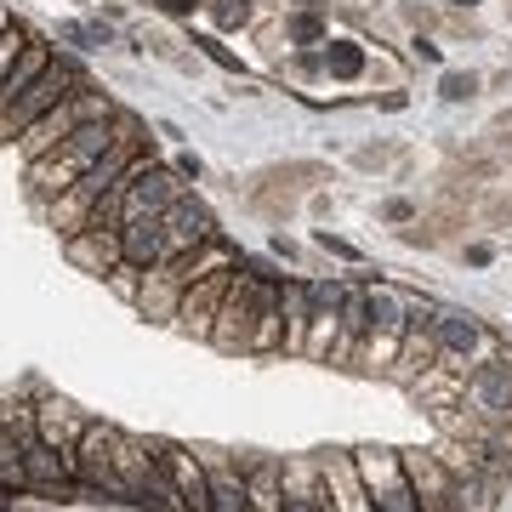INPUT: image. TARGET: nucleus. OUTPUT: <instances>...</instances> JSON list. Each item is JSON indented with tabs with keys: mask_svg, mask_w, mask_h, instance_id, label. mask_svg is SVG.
Instances as JSON below:
<instances>
[{
	"mask_svg": "<svg viewBox=\"0 0 512 512\" xmlns=\"http://www.w3.org/2000/svg\"><path fill=\"white\" fill-rule=\"evenodd\" d=\"M114 114H120V109H114V103H109L103 92H92V86H86V92H74V97H63L57 109H46V114L35 120V126H29V131L18 137L23 165L40 160V154H52V148H63L80 126H92V120H114Z\"/></svg>",
	"mask_w": 512,
	"mask_h": 512,
	"instance_id": "f257e3e1",
	"label": "nucleus"
},
{
	"mask_svg": "<svg viewBox=\"0 0 512 512\" xmlns=\"http://www.w3.org/2000/svg\"><path fill=\"white\" fill-rule=\"evenodd\" d=\"M268 285H274V279H256L245 262L234 268V279H228V296H222V308H217V325H211V336H205L217 353H251L256 313H262V296H268Z\"/></svg>",
	"mask_w": 512,
	"mask_h": 512,
	"instance_id": "f03ea898",
	"label": "nucleus"
},
{
	"mask_svg": "<svg viewBox=\"0 0 512 512\" xmlns=\"http://www.w3.org/2000/svg\"><path fill=\"white\" fill-rule=\"evenodd\" d=\"M74 92H86V74H80V63H69V57H52V69L40 74L35 86L12 103V109L0 114V143H18L23 131L35 126L46 109H57L63 97H74Z\"/></svg>",
	"mask_w": 512,
	"mask_h": 512,
	"instance_id": "7ed1b4c3",
	"label": "nucleus"
},
{
	"mask_svg": "<svg viewBox=\"0 0 512 512\" xmlns=\"http://www.w3.org/2000/svg\"><path fill=\"white\" fill-rule=\"evenodd\" d=\"M404 330H410V296H404L399 285H370V330H365V348H359L353 365L387 370L399 359Z\"/></svg>",
	"mask_w": 512,
	"mask_h": 512,
	"instance_id": "20e7f679",
	"label": "nucleus"
},
{
	"mask_svg": "<svg viewBox=\"0 0 512 512\" xmlns=\"http://www.w3.org/2000/svg\"><path fill=\"white\" fill-rule=\"evenodd\" d=\"M114 450H120V427L86 421V433H80V444H74V484L92 490V495H109V501H126L120 473H114Z\"/></svg>",
	"mask_w": 512,
	"mask_h": 512,
	"instance_id": "39448f33",
	"label": "nucleus"
},
{
	"mask_svg": "<svg viewBox=\"0 0 512 512\" xmlns=\"http://www.w3.org/2000/svg\"><path fill=\"white\" fill-rule=\"evenodd\" d=\"M353 467H359V478H365L376 512H421L399 450H376V444H370V450H353Z\"/></svg>",
	"mask_w": 512,
	"mask_h": 512,
	"instance_id": "423d86ee",
	"label": "nucleus"
},
{
	"mask_svg": "<svg viewBox=\"0 0 512 512\" xmlns=\"http://www.w3.org/2000/svg\"><path fill=\"white\" fill-rule=\"evenodd\" d=\"M461 404L473 410L478 421H507L512 427V353H490V359H478L473 376L461 382Z\"/></svg>",
	"mask_w": 512,
	"mask_h": 512,
	"instance_id": "0eeeda50",
	"label": "nucleus"
},
{
	"mask_svg": "<svg viewBox=\"0 0 512 512\" xmlns=\"http://www.w3.org/2000/svg\"><path fill=\"white\" fill-rule=\"evenodd\" d=\"M433 336H439V365L461 370V376H467V365H478L490 353V330L467 308H433Z\"/></svg>",
	"mask_w": 512,
	"mask_h": 512,
	"instance_id": "6e6552de",
	"label": "nucleus"
},
{
	"mask_svg": "<svg viewBox=\"0 0 512 512\" xmlns=\"http://www.w3.org/2000/svg\"><path fill=\"white\" fill-rule=\"evenodd\" d=\"M148 444H154V456L165 461V473L183 495V512H211V467H205V456H194V450L171 439H148Z\"/></svg>",
	"mask_w": 512,
	"mask_h": 512,
	"instance_id": "1a4fd4ad",
	"label": "nucleus"
},
{
	"mask_svg": "<svg viewBox=\"0 0 512 512\" xmlns=\"http://www.w3.org/2000/svg\"><path fill=\"white\" fill-rule=\"evenodd\" d=\"M342 285H348V279H308L313 325H308V353H302V359H336V336H342Z\"/></svg>",
	"mask_w": 512,
	"mask_h": 512,
	"instance_id": "9d476101",
	"label": "nucleus"
},
{
	"mask_svg": "<svg viewBox=\"0 0 512 512\" xmlns=\"http://www.w3.org/2000/svg\"><path fill=\"white\" fill-rule=\"evenodd\" d=\"M234 268H239V262H234ZM234 268H217V274L194 279V285L183 291V302H177V319H171L183 336H211V325H217V308H222V296H228V279H234Z\"/></svg>",
	"mask_w": 512,
	"mask_h": 512,
	"instance_id": "9b49d317",
	"label": "nucleus"
},
{
	"mask_svg": "<svg viewBox=\"0 0 512 512\" xmlns=\"http://www.w3.org/2000/svg\"><path fill=\"white\" fill-rule=\"evenodd\" d=\"M160 222H165V251L171 256H188V251H200L205 239H217V222H211V211H205L194 194H183ZM171 256H165V262H171Z\"/></svg>",
	"mask_w": 512,
	"mask_h": 512,
	"instance_id": "f8f14e48",
	"label": "nucleus"
},
{
	"mask_svg": "<svg viewBox=\"0 0 512 512\" xmlns=\"http://www.w3.org/2000/svg\"><path fill=\"white\" fill-rule=\"evenodd\" d=\"M63 256H69L74 268H86V274L109 279L120 262H126V251H120V228H80V234L63 239Z\"/></svg>",
	"mask_w": 512,
	"mask_h": 512,
	"instance_id": "ddd939ff",
	"label": "nucleus"
},
{
	"mask_svg": "<svg viewBox=\"0 0 512 512\" xmlns=\"http://www.w3.org/2000/svg\"><path fill=\"white\" fill-rule=\"evenodd\" d=\"M188 279L177 274V262H160V268H148L143 274V291H137V313L154 319V325H171L177 319V302H183Z\"/></svg>",
	"mask_w": 512,
	"mask_h": 512,
	"instance_id": "4468645a",
	"label": "nucleus"
},
{
	"mask_svg": "<svg viewBox=\"0 0 512 512\" xmlns=\"http://www.w3.org/2000/svg\"><path fill=\"white\" fill-rule=\"evenodd\" d=\"M404 473H410V490H416L421 512H450V484H456V473L444 467V456L410 450L404 456Z\"/></svg>",
	"mask_w": 512,
	"mask_h": 512,
	"instance_id": "2eb2a0df",
	"label": "nucleus"
},
{
	"mask_svg": "<svg viewBox=\"0 0 512 512\" xmlns=\"http://www.w3.org/2000/svg\"><path fill=\"white\" fill-rule=\"evenodd\" d=\"M86 421L69 399H35V427H40V444H52V450H63V456H74V444H80V433H86Z\"/></svg>",
	"mask_w": 512,
	"mask_h": 512,
	"instance_id": "dca6fc26",
	"label": "nucleus"
},
{
	"mask_svg": "<svg viewBox=\"0 0 512 512\" xmlns=\"http://www.w3.org/2000/svg\"><path fill=\"white\" fill-rule=\"evenodd\" d=\"M370 330V285H342V336H336V359L330 365H353Z\"/></svg>",
	"mask_w": 512,
	"mask_h": 512,
	"instance_id": "f3484780",
	"label": "nucleus"
},
{
	"mask_svg": "<svg viewBox=\"0 0 512 512\" xmlns=\"http://www.w3.org/2000/svg\"><path fill=\"white\" fill-rule=\"evenodd\" d=\"M279 308H285V353H308V325H313V302H308V279H279Z\"/></svg>",
	"mask_w": 512,
	"mask_h": 512,
	"instance_id": "a211bd4d",
	"label": "nucleus"
},
{
	"mask_svg": "<svg viewBox=\"0 0 512 512\" xmlns=\"http://www.w3.org/2000/svg\"><path fill=\"white\" fill-rule=\"evenodd\" d=\"M120 251H126V262L131 268H160L165 256V222L160 217H143V222H126V228H120Z\"/></svg>",
	"mask_w": 512,
	"mask_h": 512,
	"instance_id": "6ab92c4d",
	"label": "nucleus"
},
{
	"mask_svg": "<svg viewBox=\"0 0 512 512\" xmlns=\"http://www.w3.org/2000/svg\"><path fill=\"white\" fill-rule=\"evenodd\" d=\"M211 467V512H251V495H245V456H205Z\"/></svg>",
	"mask_w": 512,
	"mask_h": 512,
	"instance_id": "aec40b11",
	"label": "nucleus"
},
{
	"mask_svg": "<svg viewBox=\"0 0 512 512\" xmlns=\"http://www.w3.org/2000/svg\"><path fill=\"white\" fill-rule=\"evenodd\" d=\"M325 490H330V501H336V512H376V501H370L353 456H330L325 461Z\"/></svg>",
	"mask_w": 512,
	"mask_h": 512,
	"instance_id": "412c9836",
	"label": "nucleus"
},
{
	"mask_svg": "<svg viewBox=\"0 0 512 512\" xmlns=\"http://www.w3.org/2000/svg\"><path fill=\"white\" fill-rule=\"evenodd\" d=\"M46 69H52V52H46L40 40H29V46L18 52V63L6 69V80H0V114L12 109V103H18V97L29 92V86H35V80H40Z\"/></svg>",
	"mask_w": 512,
	"mask_h": 512,
	"instance_id": "4be33fe9",
	"label": "nucleus"
},
{
	"mask_svg": "<svg viewBox=\"0 0 512 512\" xmlns=\"http://www.w3.org/2000/svg\"><path fill=\"white\" fill-rule=\"evenodd\" d=\"M313 183H330V165L325 160H291V165H268V171H256L251 188H291V194H302V188Z\"/></svg>",
	"mask_w": 512,
	"mask_h": 512,
	"instance_id": "5701e85b",
	"label": "nucleus"
},
{
	"mask_svg": "<svg viewBox=\"0 0 512 512\" xmlns=\"http://www.w3.org/2000/svg\"><path fill=\"white\" fill-rule=\"evenodd\" d=\"M495 495H501V478H490L484 467L478 473H456V484H450V512H495Z\"/></svg>",
	"mask_w": 512,
	"mask_h": 512,
	"instance_id": "b1692460",
	"label": "nucleus"
},
{
	"mask_svg": "<svg viewBox=\"0 0 512 512\" xmlns=\"http://www.w3.org/2000/svg\"><path fill=\"white\" fill-rule=\"evenodd\" d=\"M319 57H325L330 80H359V74H365V46H359V40H325Z\"/></svg>",
	"mask_w": 512,
	"mask_h": 512,
	"instance_id": "393cba45",
	"label": "nucleus"
},
{
	"mask_svg": "<svg viewBox=\"0 0 512 512\" xmlns=\"http://www.w3.org/2000/svg\"><path fill=\"white\" fill-rule=\"evenodd\" d=\"M57 40L74 46V52H103V46H114V29L103 18H80V23H57Z\"/></svg>",
	"mask_w": 512,
	"mask_h": 512,
	"instance_id": "a878e982",
	"label": "nucleus"
},
{
	"mask_svg": "<svg viewBox=\"0 0 512 512\" xmlns=\"http://www.w3.org/2000/svg\"><path fill=\"white\" fill-rule=\"evenodd\" d=\"M0 490H12V495H23L29 490V461H23V444L0 427Z\"/></svg>",
	"mask_w": 512,
	"mask_h": 512,
	"instance_id": "bb28decb",
	"label": "nucleus"
},
{
	"mask_svg": "<svg viewBox=\"0 0 512 512\" xmlns=\"http://www.w3.org/2000/svg\"><path fill=\"white\" fill-rule=\"evenodd\" d=\"M285 40L291 46H325L330 40V23H325V12H285Z\"/></svg>",
	"mask_w": 512,
	"mask_h": 512,
	"instance_id": "cd10ccee",
	"label": "nucleus"
},
{
	"mask_svg": "<svg viewBox=\"0 0 512 512\" xmlns=\"http://www.w3.org/2000/svg\"><path fill=\"white\" fill-rule=\"evenodd\" d=\"M205 18L217 23L222 35H234V29H245L256 18V6L251 0H205Z\"/></svg>",
	"mask_w": 512,
	"mask_h": 512,
	"instance_id": "c85d7f7f",
	"label": "nucleus"
},
{
	"mask_svg": "<svg viewBox=\"0 0 512 512\" xmlns=\"http://www.w3.org/2000/svg\"><path fill=\"white\" fill-rule=\"evenodd\" d=\"M478 92H484V80H478L473 69H444V80H439V97H444V103H473Z\"/></svg>",
	"mask_w": 512,
	"mask_h": 512,
	"instance_id": "c756f323",
	"label": "nucleus"
},
{
	"mask_svg": "<svg viewBox=\"0 0 512 512\" xmlns=\"http://www.w3.org/2000/svg\"><path fill=\"white\" fill-rule=\"evenodd\" d=\"M478 217H484V228H495V234H501V228H512V194H507V188L484 194V200H478Z\"/></svg>",
	"mask_w": 512,
	"mask_h": 512,
	"instance_id": "7c9ffc66",
	"label": "nucleus"
},
{
	"mask_svg": "<svg viewBox=\"0 0 512 512\" xmlns=\"http://www.w3.org/2000/svg\"><path fill=\"white\" fill-rule=\"evenodd\" d=\"M393 160H399V148L393 143H359L353 148V165H359V171H387Z\"/></svg>",
	"mask_w": 512,
	"mask_h": 512,
	"instance_id": "2f4dec72",
	"label": "nucleus"
},
{
	"mask_svg": "<svg viewBox=\"0 0 512 512\" xmlns=\"http://www.w3.org/2000/svg\"><path fill=\"white\" fill-rule=\"evenodd\" d=\"M29 29H23V23H12V29H6V35H0V80H6V69H12V63H18V52L23 46H29Z\"/></svg>",
	"mask_w": 512,
	"mask_h": 512,
	"instance_id": "473e14b6",
	"label": "nucleus"
},
{
	"mask_svg": "<svg viewBox=\"0 0 512 512\" xmlns=\"http://www.w3.org/2000/svg\"><path fill=\"white\" fill-rule=\"evenodd\" d=\"M194 46H200V52H205V57H211V63H217V69H222V74H245V69H239V57H234V52H228V46H222V40H217V35H194Z\"/></svg>",
	"mask_w": 512,
	"mask_h": 512,
	"instance_id": "72a5a7b5",
	"label": "nucleus"
},
{
	"mask_svg": "<svg viewBox=\"0 0 512 512\" xmlns=\"http://www.w3.org/2000/svg\"><path fill=\"white\" fill-rule=\"evenodd\" d=\"M399 239H404V245H416V251H433V245H439V228H433V222H404V228H399Z\"/></svg>",
	"mask_w": 512,
	"mask_h": 512,
	"instance_id": "f704fd0d",
	"label": "nucleus"
},
{
	"mask_svg": "<svg viewBox=\"0 0 512 512\" xmlns=\"http://www.w3.org/2000/svg\"><path fill=\"white\" fill-rule=\"evenodd\" d=\"M313 245H319L325 256H342V262H359V245H348V239H342V234H330V228H319V234H313Z\"/></svg>",
	"mask_w": 512,
	"mask_h": 512,
	"instance_id": "c9c22d12",
	"label": "nucleus"
},
{
	"mask_svg": "<svg viewBox=\"0 0 512 512\" xmlns=\"http://www.w3.org/2000/svg\"><path fill=\"white\" fill-rule=\"evenodd\" d=\"M421 211H416V200H387L382 205V222H393V228H404V222H416Z\"/></svg>",
	"mask_w": 512,
	"mask_h": 512,
	"instance_id": "e433bc0d",
	"label": "nucleus"
},
{
	"mask_svg": "<svg viewBox=\"0 0 512 512\" xmlns=\"http://www.w3.org/2000/svg\"><path fill=\"white\" fill-rule=\"evenodd\" d=\"M165 18H194V12H205V0H154Z\"/></svg>",
	"mask_w": 512,
	"mask_h": 512,
	"instance_id": "4c0bfd02",
	"label": "nucleus"
},
{
	"mask_svg": "<svg viewBox=\"0 0 512 512\" xmlns=\"http://www.w3.org/2000/svg\"><path fill=\"white\" fill-rule=\"evenodd\" d=\"M461 256H467L473 268H490V262H495V245H490V239H473V245H467Z\"/></svg>",
	"mask_w": 512,
	"mask_h": 512,
	"instance_id": "58836bf2",
	"label": "nucleus"
},
{
	"mask_svg": "<svg viewBox=\"0 0 512 512\" xmlns=\"http://www.w3.org/2000/svg\"><path fill=\"white\" fill-rule=\"evenodd\" d=\"M177 171H183L188 183H200V177H205V165H200V154H188V148H183V154H177Z\"/></svg>",
	"mask_w": 512,
	"mask_h": 512,
	"instance_id": "ea45409f",
	"label": "nucleus"
},
{
	"mask_svg": "<svg viewBox=\"0 0 512 512\" xmlns=\"http://www.w3.org/2000/svg\"><path fill=\"white\" fill-rule=\"evenodd\" d=\"M410 52H416L421 63H439V57H444V46H433V40H421V35H416V46H410Z\"/></svg>",
	"mask_w": 512,
	"mask_h": 512,
	"instance_id": "a19ab883",
	"label": "nucleus"
},
{
	"mask_svg": "<svg viewBox=\"0 0 512 512\" xmlns=\"http://www.w3.org/2000/svg\"><path fill=\"white\" fill-rule=\"evenodd\" d=\"M274 256H285V262H302V251H296V245H291V239H285V234L274 239Z\"/></svg>",
	"mask_w": 512,
	"mask_h": 512,
	"instance_id": "79ce46f5",
	"label": "nucleus"
},
{
	"mask_svg": "<svg viewBox=\"0 0 512 512\" xmlns=\"http://www.w3.org/2000/svg\"><path fill=\"white\" fill-rule=\"evenodd\" d=\"M490 131H512V109H507V114H495V126H490Z\"/></svg>",
	"mask_w": 512,
	"mask_h": 512,
	"instance_id": "37998d69",
	"label": "nucleus"
},
{
	"mask_svg": "<svg viewBox=\"0 0 512 512\" xmlns=\"http://www.w3.org/2000/svg\"><path fill=\"white\" fill-rule=\"evenodd\" d=\"M444 6H450V12H467V6H478V0H444Z\"/></svg>",
	"mask_w": 512,
	"mask_h": 512,
	"instance_id": "c03bdc74",
	"label": "nucleus"
},
{
	"mask_svg": "<svg viewBox=\"0 0 512 512\" xmlns=\"http://www.w3.org/2000/svg\"><path fill=\"white\" fill-rule=\"evenodd\" d=\"M6 29H12V12H6V6H0V35H6Z\"/></svg>",
	"mask_w": 512,
	"mask_h": 512,
	"instance_id": "a18cd8bd",
	"label": "nucleus"
}]
</instances>
